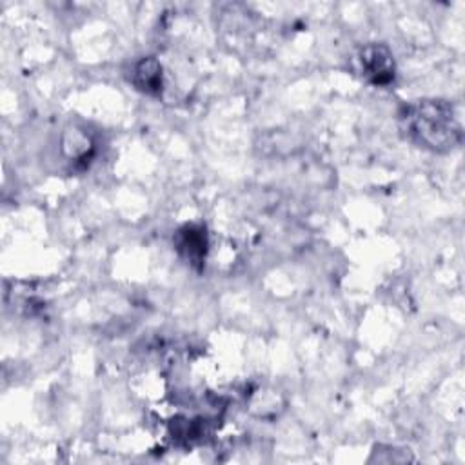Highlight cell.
<instances>
[{"mask_svg":"<svg viewBox=\"0 0 465 465\" xmlns=\"http://www.w3.org/2000/svg\"><path fill=\"white\" fill-rule=\"evenodd\" d=\"M398 124L411 143L432 153H449L463 140L461 116L447 100L407 102L398 111Z\"/></svg>","mask_w":465,"mask_h":465,"instance_id":"1","label":"cell"},{"mask_svg":"<svg viewBox=\"0 0 465 465\" xmlns=\"http://www.w3.org/2000/svg\"><path fill=\"white\" fill-rule=\"evenodd\" d=\"M356 64L361 78L376 87H385L394 82L396 62L392 51L380 42L365 44L356 53Z\"/></svg>","mask_w":465,"mask_h":465,"instance_id":"2","label":"cell"},{"mask_svg":"<svg viewBox=\"0 0 465 465\" xmlns=\"http://www.w3.org/2000/svg\"><path fill=\"white\" fill-rule=\"evenodd\" d=\"M96 151L93 136L78 125H69L60 136V153L67 163L76 169L87 167Z\"/></svg>","mask_w":465,"mask_h":465,"instance_id":"3","label":"cell"},{"mask_svg":"<svg viewBox=\"0 0 465 465\" xmlns=\"http://www.w3.org/2000/svg\"><path fill=\"white\" fill-rule=\"evenodd\" d=\"M174 247L178 254L193 267H202L207 256L209 238L202 223H185L174 232Z\"/></svg>","mask_w":465,"mask_h":465,"instance_id":"4","label":"cell"},{"mask_svg":"<svg viewBox=\"0 0 465 465\" xmlns=\"http://www.w3.org/2000/svg\"><path fill=\"white\" fill-rule=\"evenodd\" d=\"M133 85L149 96H160L163 91V67L154 56L140 58L131 69Z\"/></svg>","mask_w":465,"mask_h":465,"instance_id":"5","label":"cell"}]
</instances>
